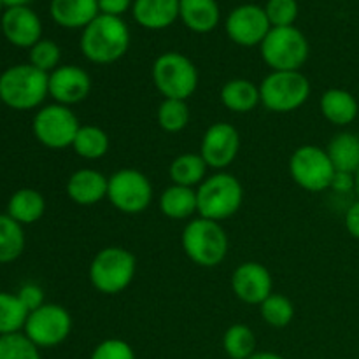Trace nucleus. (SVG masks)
I'll return each mask as SVG.
<instances>
[{
    "mask_svg": "<svg viewBox=\"0 0 359 359\" xmlns=\"http://www.w3.org/2000/svg\"><path fill=\"white\" fill-rule=\"evenodd\" d=\"M259 53L272 70H302L309 60L311 46L300 28L277 27L269 32Z\"/></svg>",
    "mask_w": 359,
    "mask_h": 359,
    "instance_id": "6e6552de",
    "label": "nucleus"
},
{
    "mask_svg": "<svg viewBox=\"0 0 359 359\" xmlns=\"http://www.w3.org/2000/svg\"><path fill=\"white\" fill-rule=\"evenodd\" d=\"M90 359H137L135 351L123 339H105L91 351Z\"/></svg>",
    "mask_w": 359,
    "mask_h": 359,
    "instance_id": "e433bc0d",
    "label": "nucleus"
},
{
    "mask_svg": "<svg viewBox=\"0 0 359 359\" xmlns=\"http://www.w3.org/2000/svg\"><path fill=\"white\" fill-rule=\"evenodd\" d=\"M91 93V77L79 65H60L49 74V97L55 104H81Z\"/></svg>",
    "mask_w": 359,
    "mask_h": 359,
    "instance_id": "dca6fc26",
    "label": "nucleus"
},
{
    "mask_svg": "<svg viewBox=\"0 0 359 359\" xmlns=\"http://www.w3.org/2000/svg\"><path fill=\"white\" fill-rule=\"evenodd\" d=\"M181 245L186 256L202 269H214L228 256L230 241L223 224L207 217H193L182 230Z\"/></svg>",
    "mask_w": 359,
    "mask_h": 359,
    "instance_id": "f03ea898",
    "label": "nucleus"
},
{
    "mask_svg": "<svg viewBox=\"0 0 359 359\" xmlns=\"http://www.w3.org/2000/svg\"><path fill=\"white\" fill-rule=\"evenodd\" d=\"M221 104L231 112L237 114H245L251 112L262 104L259 98V84H255L252 81L244 79V77H235L224 83L221 88Z\"/></svg>",
    "mask_w": 359,
    "mask_h": 359,
    "instance_id": "b1692460",
    "label": "nucleus"
},
{
    "mask_svg": "<svg viewBox=\"0 0 359 359\" xmlns=\"http://www.w3.org/2000/svg\"><path fill=\"white\" fill-rule=\"evenodd\" d=\"M330 160L337 172L356 174L359 170V135L353 132H340L330 140L326 147Z\"/></svg>",
    "mask_w": 359,
    "mask_h": 359,
    "instance_id": "a878e982",
    "label": "nucleus"
},
{
    "mask_svg": "<svg viewBox=\"0 0 359 359\" xmlns=\"http://www.w3.org/2000/svg\"><path fill=\"white\" fill-rule=\"evenodd\" d=\"M311 97V81L302 70H272L259 83L262 105L270 112L290 114Z\"/></svg>",
    "mask_w": 359,
    "mask_h": 359,
    "instance_id": "423d86ee",
    "label": "nucleus"
},
{
    "mask_svg": "<svg viewBox=\"0 0 359 359\" xmlns=\"http://www.w3.org/2000/svg\"><path fill=\"white\" fill-rule=\"evenodd\" d=\"M196 200L200 217L221 223L241 210L244 188L233 174L219 170L207 175L205 181L196 188Z\"/></svg>",
    "mask_w": 359,
    "mask_h": 359,
    "instance_id": "39448f33",
    "label": "nucleus"
},
{
    "mask_svg": "<svg viewBox=\"0 0 359 359\" xmlns=\"http://www.w3.org/2000/svg\"><path fill=\"white\" fill-rule=\"evenodd\" d=\"M30 312L27 311L18 294L0 291V337L20 333Z\"/></svg>",
    "mask_w": 359,
    "mask_h": 359,
    "instance_id": "2f4dec72",
    "label": "nucleus"
},
{
    "mask_svg": "<svg viewBox=\"0 0 359 359\" xmlns=\"http://www.w3.org/2000/svg\"><path fill=\"white\" fill-rule=\"evenodd\" d=\"M258 309L263 321L272 328H286L294 318V305L286 294L272 293Z\"/></svg>",
    "mask_w": 359,
    "mask_h": 359,
    "instance_id": "473e14b6",
    "label": "nucleus"
},
{
    "mask_svg": "<svg viewBox=\"0 0 359 359\" xmlns=\"http://www.w3.org/2000/svg\"><path fill=\"white\" fill-rule=\"evenodd\" d=\"M224 30L231 42L242 48L262 46L269 32L272 30L265 7L256 4H242L235 7L224 21Z\"/></svg>",
    "mask_w": 359,
    "mask_h": 359,
    "instance_id": "ddd939ff",
    "label": "nucleus"
},
{
    "mask_svg": "<svg viewBox=\"0 0 359 359\" xmlns=\"http://www.w3.org/2000/svg\"><path fill=\"white\" fill-rule=\"evenodd\" d=\"M248 359H284L280 354L272 353V351H256L251 358Z\"/></svg>",
    "mask_w": 359,
    "mask_h": 359,
    "instance_id": "79ce46f5",
    "label": "nucleus"
},
{
    "mask_svg": "<svg viewBox=\"0 0 359 359\" xmlns=\"http://www.w3.org/2000/svg\"><path fill=\"white\" fill-rule=\"evenodd\" d=\"M60 60H62V49L51 39H41L30 48V65L42 72L51 74L53 70L58 69Z\"/></svg>",
    "mask_w": 359,
    "mask_h": 359,
    "instance_id": "f704fd0d",
    "label": "nucleus"
},
{
    "mask_svg": "<svg viewBox=\"0 0 359 359\" xmlns=\"http://www.w3.org/2000/svg\"><path fill=\"white\" fill-rule=\"evenodd\" d=\"M25 249V231L9 214H0V265L16 262Z\"/></svg>",
    "mask_w": 359,
    "mask_h": 359,
    "instance_id": "c85d7f7f",
    "label": "nucleus"
},
{
    "mask_svg": "<svg viewBox=\"0 0 359 359\" xmlns=\"http://www.w3.org/2000/svg\"><path fill=\"white\" fill-rule=\"evenodd\" d=\"M0 102H2V98H0Z\"/></svg>",
    "mask_w": 359,
    "mask_h": 359,
    "instance_id": "49530a36",
    "label": "nucleus"
},
{
    "mask_svg": "<svg viewBox=\"0 0 359 359\" xmlns=\"http://www.w3.org/2000/svg\"><path fill=\"white\" fill-rule=\"evenodd\" d=\"M223 351L230 359H248L256 353V335L248 325H231L223 335Z\"/></svg>",
    "mask_w": 359,
    "mask_h": 359,
    "instance_id": "c756f323",
    "label": "nucleus"
},
{
    "mask_svg": "<svg viewBox=\"0 0 359 359\" xmlns=\"http://www.w3.org/2000/svg\"><path fill=\"white\" fill-rule=\"evenodd\" d=\"M107 200L119 212L128 216L142 214L153 202V184L144 172L121 168L109 177Z\"/></svg>",
    "mask_w": 359,
    "mask_h": 359,
    "instance_id": "9d476101",
    "label": "nucleus"
},
{
    "mask_svg": "<svg viewBox=\"0 0 359 359\" xmlns=\"http://www.w3.org/2000/svg\"><path fill=\"white\" fill-rule=\"evenodd\" d=\"M53 21L69 30H84L100 14L97 0H51Z\"/></svg>",
    "mask_w": 359,
    "mask_h": 359,
    "instance_id": "6ab92c4d",
    "label": "nucleus"
},
{
    "mask_svg": "<svg viewBox=\"0 0 359 359\" xmlns=\"http://www.w3.org/2000/svg\"><path fill=\"white\" fill-rule=\"evenodd\" d=\"M81 128L76 112L62 104H49L39 109L32 121L34 135L48 149L72 147Z\"/></svg>",
    "mask_w": 359,
    "mask_h": 359,
    "instance_id": "9b49d317",
    "label": "nucleus"
},
{
    "mask_svg": "<svg viewBox=\"0 0 359 359\" xmlns=\"http://www.w3.org/2000/svg\"><path fill=\"white\" fill-rule=\"evenodd\" d=\"M0 359H41V351L25 333H11L0 337Z\"/></svg>",
    "mask_w": 359,
    "mask_h": 359,
    "instance_id": "72a5a7b5",
    "label": "nucleus"
},
{
    "mask_svg": "<svg viewBox=\"0 0 359 359\" xmlns=\"http://www.w3.org/2000/svg\"><path fill=\"white\" fill-rule=\"evenodd\" d=\"M100 14L121 18L128 9H132L133 0H97Z\"/></svg>",
    "mask_w": 359,
    "mask_h": 359,
    "instance_id": "58836bf2",
    "label": "nucleus"
},
{
    "mask_svg": "<svg viewBox=\"0 0 359 359\" xmlns=\"http://www.w3.org/2000/svg\"><path fill=\"white\" fill-rule=\"evenodd\" d=\"M241 151V133L233 125L217 121L205 130L200 142V156L212 170L230 167Z\"/></svg>",
    "mask_w": 359,
    "mask_h": 359,
    "instance_id": "4468645a",
    "label": "nucleus"
},
{
    "mask_svg": "<svg viewBox=\"0 0 359 359\" xmlns=\"http://www.w3.org/2000/svg\"><path fill=\"white\" fill-rule=\"evenodd\" d=\"M344 223H346V230L349 231L351 237L359 241V198L354 203H351L346 217H344Z\"/></svg>",
    "mask_w": 359,
    "mask_h": 359,
    "instance_id": "a19ab883",
    "label": "nucleus"
},
{
    "mask_svg": "<svg viewBox=\"0 0 359 359\" xmlns=\"http://www.w3.org/2000/svg\"><path fill=\"white\" fill-rule=\"evenodd\" d=\"M158 125L163 132L167 133H179L189 125V114L188 102L177 100V98H163L161 104L158 105L156 112Z\"/></svg>",
    "mask_w": 359,
    "mask_h": 359,
    "instance_id": "7c9ffc66",
    "label": "nucleus"
},
{
    "mask_svg": "<svg viewBox=\"0 0 359 359\" xmlns=\"http://www.w3.org/2000/svg\"><path fill=\"white\" fill-rule=\"evenodd\" d=\"M23 333L39 349H51L70 337L72 316L62 305L44 304L28 314Z\"/></svg>",
    "mask_w": 359,
    "mask_h": 359,
    "instance_id": "f8f14e48",
    "label": "nucleus"
},
{
    "mask_svg": "<svg viewBox=\"0 0 359 359\" xmlns=\"http://www.w3.org/2000/svg\"><path fill=\"white\" fill-rule=\"evenodd\" d=\"M265 13L272 28L294 27L300 9H298L297 0H269Z\"/></svg>",
    "mask_w": 359,
    "mask_h": 359,
    "instance_id": "c9c22d12",
    "label": "nucleus"
},
{
    "mask_svg": "<svg viewBox=\"0 0 359 359\" xmlns=\"http://www.w3.org/2000/svg\"><path fill=\"white\" fill-rule=\"evenodd\" d=\"M231 291L248 305H262L273 293L272 273L258 262H244L231 273Z\"/></svg>",
    "mask_w": 359,
    "mask_h": 359,
    "instance_id": "2eb2a0df",
    "label": "nucleus"
},
{
    "mask_svg": "<svg viewBox=\"0 0 359 359\" xmlns=\"http://www.w3.org/2000/svg\"><path fill=\"white\" fill-rule=\"evenodd\" d=\"M4 7H6V6H4V2H2V0H0V13H2Z\"/></svg>",
    "mask_w": 359,
    "mask_h": 359,
    "instance_id": "a18cd8bd",
    "label": "nucleus"
},
{
    "mask_svg": "<svg viewBox=\"0 0 359 359\" xmlns=\"http://www.w3.org/2000/svg\"><path fill=\"white\" fill-rule=\"evenodd\" d=\"M323 118L335 126H349L356 121L359 104L351 91L342 88H330L321 95L319 100Z\"/></svg>",
    "mask_w": 359,
    "mask_h": 359,
    "instance_id": "412c9836",
    "label": "nucleus"
},
{
    "mask_svg": "<svg viewBox=\"0 0 359 359\" xmlns=\"http://www.w3.org/2000/svg\"><path fill=\"white\" fill-rule=\"evenodd\" d=\"M151 77L163 98L188 100L198 88V69L177 51L161 53L151 67Z\"/></svg>",
    "mask_w": 359,
    "mask_h": 359,
    "instance_id": "0eeeda50",
    "label": "nucleus"
},
{
    "mask_svg": "<svg viewBox=\"0 0 359 359\" xmlns=\"http://www.w3.org/2000/svg\"><path fill=\"white\" fill-rule=\"evenodd\" d=\"M18 298L21 300V304L27 307L28 312L35 311V309L42 307L46 304L44 302V291L37 284H25L20 291H18Z\"/></svg>",
    "mask_w": 359,
    "mask_h": 359,
    "instance_id": "4c0bfd02",
    "label": "nucleus"
},
{
    "mask_svg": "<svg viewBox=\"0 0 359 359\" xmlns=\"http://www.w3.org/2000/svg\"><path fill=\"white\" fill-rule=\"evenodd\" d=\"M4 6L9 9V7H21V6H28L32 0H2Z\"/></svg>",
    "mask_w": 359,
    "mask_h": 359,
    "instance_id": "37998d69",
    "label": "nucleus"
},
{
    "mask_svg": "<svg viewBox=\"0 0 359 359\" xmlns=\"http://www.w3.org/2000/svg\"><path fill=\"white\" fill-rule=\"evenodd\" d=\"M0 27L4 37L16 48L30 49L42 39L41 18L28 6L9 7L4 11Z\"/></svg>",
    "mask_w": 359,
    "mask_h": 359,
    "instance_id": "f3484780",
    "label": "nucleus"
},
{
    "mask_svg": "<svg viewBox=\"0 0 359 359\" xmlns=\"http://www.w3.org/2000/svg\"><path fill=\"white\" fill-rule=\"evenodd\" d=\"M74 153L88 161L104 158L111 149V139L107 132L97 125H81L72 144Z\"/></svg>",
    "mask_w": 359,
    "mask_h": 359,
    "instance_id": "cd10ccee",
    "label": "nucleus"
},
{
    "mask_svg": "<svg viewBox=\"0 0 359 359\" xmlns=\"http://www.w3.org/2000/svg\"><path fill=\"white\" fill-rule=\"evenodd\" d=\"M179 20L195 34L216 30L221 11L216 0H179Z\"/></svg>",
    "mask_w": 359,
    "mask_h": 359,
    "instance_id": "4be33fe9",
    "label": "nucleus"
},
{
    "mask_svg": "<svg viewBox=\"0 0 359 359\" xmlns=\"http://www.w3.org/2000/svg\"><path fill=\"white\" fill-rule=\"evenodd\" d=\"M158 207L165 217L174 221L193 219L198 214V200H196V189L186 188V186L170 184L161 191L158 198Z\"/></svg>",
    "mask_w": 359,
    "mask_h": 359,
    "instance_id": "5701e85b",
    "label": "nucleus"
},
{
    "mask_svg": "<svg viewBox=\"0 0 359 359\" xmlns=\"http://www.w3.org/2000/svg\"><path fill=\"white\" fill-rule=\"evenodd\" d=\"M207 170L209 167L200 156V153H182L172 160L170 167H168V175H170L172 184L196 189L207 179Z\"/></svg>",
    "mask_w": 359,
    "mask_h": 359,
    "instance_id": "bb28decb",
    "label": "nucleus"
},
{
    "mask_svg": "<svg viewBox=\"0 0 359 359\" xmlns=\"http://www.w3.org/2000/svg\"><path fill=\"white\" fill-rule=\"evenodd\" d=\"M137 258L132 251L119 245H109L93 256L88 269L91 286L102 294H119L133 283Z\"/></svg>",
    "mask_w": 359,
    "mask_h": 359,
    "instance_id": "7ed1b4c3",
    "label": "nucleus"
},
{
    "mask_svg": "<svg viewBox=\"0 0 359 359\" xmlns=\"http://www.w3.org/2000/svg\"><path fill=\"white\" fill-rule=\"evenodd\" d=\"M44 196H42L41 191L32 188L18 189L16 193H13V196L9 198V203H7V214H9L16 223H20L21 226L37 223V221L44 216Z\"/></svg>",
    "mask_w": 359,
    "mask_h": 359,
    "instance_id": "393cba45",
    "label": "nucleus"
},
{
    "mask_svg": "<svg viewBox=\"0 0 359 359\" xmlns=\"http://www.w3.org/2000/svg\"><path fill=\"white\" fill-rule=\"evenodd\" d=\"M287 167L294 184L311 193H321L332 188L337 172L326 149L314 144H305L294 149Z\"/></svg>",
    "mask_w": 359,
    "mask_h": 359,
    "instance_id": "1a4fd4ad",
    "label": "nucleus"
},
{
    "mask_svg": "<svg viewBox=\"0 0 359 359\" xmlns=\"http://www.w3.org/2000/svg\"><path fill=\"white\" fill-rule=\"evenodd\" d=\"M109 177L95 168H79L67 181V196L77 205H95L107 198Z\"/></svg>",
    "mask_w": 359,
    "mask_h": 359,
    "instance_id": "a211bd4d",
    "label": "nucleus"
},
{
    "mask_svg": "<svg viewBox=\"0 0 359 359\" xmlns=\"http://www.w3.org/2000/svg\"><path fill=\"white\" fill-rule=\"evenodd\" d=\"M130 41V28L123 18L98 14L81 34L79 48L88 62L111 65L126 55Z\"/></svg>",
    "mask_w": 359,
    "mask_h": 359,
    "instance_id": "f257e3e1",
    "label": "nucleus"
},
{
    "mask_svg": "<svg viewBox=\"0 0 359 359\" xmlns=\"http://www.w3.org/2000/svg\"><path fill=\"white\" fill-rule=\"evenodd\" d=\"M339 195H349L356 189V177L354 174H349V172H335L332 181V188Z\"/></svg>",
    "mask_w": 359,
    "mask_h": 359,
    "instance_id": "ea45409f",
    "label": "nucleus"
},
{
    "mask_svg": "<svg viewBox=\"0 0 359 359\" xmlns=\"http://www.w3.org/2000/svg\"><path fill=\"white\" fill-rule=\"evenodd\" d=\"M354 177H356V189H354V193H356L358 198H359V170L354 174Z\"/></svg>",
    "mask_w": 359,
    "mask_h": 359,
    "instance_id": "c03bdc74",
    "label": "nucleus"
},
{
    "mask_svg": "<svg viewBox=\"0 0 359 359\" xmlns=\"http://www.w3.org/2000/svg\"><path fill=\"white\" fill-rule=\"evenodd\" d=\"M132 16L146 30H165L179 20V0H133Z\"/></svg>",
    "mask_w": 359,
    "mask_h": 359,
    "instance_id": "aec40b11",
    "label": "nucleus"
},
{
    "mask_svg": "<svg viewBox=\"0 0 359 359\" xmlns=\"http://www.w3.org/2000/svg\"><path fill=\"white\" fill-rule=\"evenodd\" d=\"M49 95V74L30 63L13 65L0 76V98L14 111H32Z\"/></svg>",
    "mask_w": 359,
    "mask_h": 359,
    "instance_id": "20e7f679",
    "label": "nucleus"
}]
</instances>
